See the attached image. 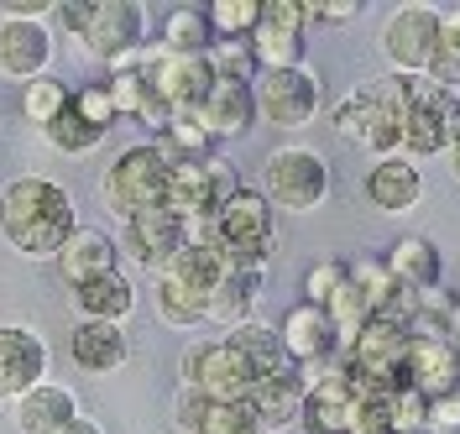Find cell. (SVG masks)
<instances>
[{"instance_id": "cell-20", "label": "cell", "mask_w": 460, "mask_h": 434, "mask_svg": "<svg viewBox=\"0 0 460 434\" xmlns=\"http://www.w3.org/2000/svg\"><path fill=\"white\" fill-rule=\"evenodd\" d=\"M183 235H189V220H178L168 204H157V209H142L137 220H126V252L142 267L163 272L172 261V252L183 246Z\"/></svg>"}, {"instance_id": "cell-2", "label": "cell", "mask_w": 460, "mask_h": 434, "mask_svg": "<svg viewBox=\"0 0 460 434\" xmlns=\"http://www.w3.org/2000/svg\"><path fill=\"white\" fill-rule=\"evenodd\" d=\"M413 89H419V79H402V74H382V79H367V84L350 89L341 105L330 111V126L341 131L345 142L367 146L372 157H398L402 111H408Z\"/></svg>"}, {"instance_id": "cell-38", "label": "cell", "mask_w": 460, "mask_h": 434, "mask_svg": "<svg viewBox=\"0 0 460 434\" xmlns=\"http://www.w3.org/2000/svg\"><path fill=\"white\" fill-rule=\"evenodd\" d=\"M199 434H267V430H261V419L246 403H209Z\"/></svg>"}, {"instance_id": "cell-25", "label": "cell", "mask_w": 460, "mask_h": 434, "mask_svg": "<svg viewBox=\"0 0 460 434\" xmlns=\"http://www.w3.org/2000/svg\"><path fill=\"white\" fill-rule=\"evenodd\" d=\"M53 261H58V272H63V283H68V288H79V283H94V278L115 272V241L105 231L79 226V231L63 241V252H58Z\"/></svg>"}, {"instance_id": "cell-39", "label": "cell", "mask_w": 460, "mask_h": 434, "mask_svg": "<svg viewBox=\"0 0 460 434\" xmlns=\"http://www.w3.org/2000/svg\"><path fill=\"white\" fill-rule=\"evenodd\" d=\"M345 272H350V261H341V257H324V261H314V267L304 272V304H314V309H324V304L335 298V288L345 283Z\"/></svg>"}, {"instance_id": "cell-8", "label": "cell", "mask_w": 460, "mask_h": 434, "mask_svg": "<svg viewBox=\"0 0 460 434\" xmlns=\"http://www.w3.org/2000/svg\"><path fill=\"white\" fill-rule=\"evenodd\" d=\"M230 194H241L235 168H230L226 157H209V163H178V168H168L163 204L178 220H215Z\"/></svg>"}, {"instance_id": "cell-16", "label": "cell", "mask_w": 460, "mask_h": 434, "mask_svg": "<svg viewBox=\"0 0 460 434\" xmlns=\"http://www.w3.org/2000/svg\"><path fill=\"white\" fill-rule=\"evenodd\" d=\"M460 356L445 335H408V356H402V382L424 398H445L456 393Z\"/></svg>"}, {"instance_id": "cell-44", "label": "cell", "mask_w": 460, "mask_h": 434, "mask_svg": "<svg viewBox=\"0 0 460 434\" xmlns=\"http://www.w3.org/2000/svg\"><path fill=\"white\" fill-rule=\"evenodd\" d=\"M304 16H309V22H324V27L356 22V16H361V0H319V5H304Z\"/></svg>"}, {"instance_id": "cell-45", "label": "cell", "mask_w": 460, "mask_h": 434, "mask_svg": "<svg viewBox=\"0 0 460 434\" xmlns=\"http://www.w3.org/2000/svg\"><path fill=\"white\" fill-rule=\"evenodd\" d=\"M53 0H0V22H48Z\"/></svg>"}, {"instance_id": "cell-35", "label": "cell", "mask_w": 460, "mask_h": 434, "mask_svg": "<svg viewBox=\"0 0 460 434\" xmlns=\"http://www.w3.org/2000/svg\"><path fill=\"white\" fill-rule=\"evenodd\" d=\"M68 100H74V89L63 84V79H53V74H42V79H31V84L22 89V116L48 131V126L68 111Z\"/></svg>"}, {"instance_id": "cell-29", "label": "cell", "mask_w": 460, "mask_h": 434, "mask_svg": "<svg viewBox=\"0 0 460 434\" xmlns=\"http://www.w3.org/2000/svg\"><path fill=\"white\" fill-rule=\"evenodd\" d=\"M226 341L241 356H246V367L257 376H272L288 367L283 356V341H278V324H261V319H246V324H235V330H226Z\"/></svg>"}, {"instance_id": "cell-28", "label": "cell", "mask_w": 460, "mask_h": 434, "mask_svg": "<svg viewBox=\"0 0 460 434\" xmlns=\"http://www.w3.org/2000/svg\"><path fill=\"white\" fill-rule=\"evenodd\" d=\"M257 298H261V272H252V267H226V278L209 293V319L226 324V330H235V324L252 319Z\"/></svg>"}, {"instance_id": "cell-11", "label": "cell", "mask_w": 460, "mask_h": 434, "mask_svg": "<svg viewBox=\"0 0 460 434\" xmlns=\"http://www.w3.org/2000/svg\"><path fill=\"white\" fill-rule=\"evenodd\" d=\"M257 116L278 131H304L309 120L319 116L324 105V89H319V74L304 63V68H283V74H257Z\"/></svg>"}, {"instance_id": "cell-9", "label": "cell", "mask_w": 460, "mask_h": 434, "mask_svg": "<svg viewBox=\"0 0 460 434\" xmlns=\"http://www.w3.org/2000/svg\"><path fill=\"white\" fill-rule=\"evenodd\" d=\"M460 131V94L450 89H434L429 79H419L413 89V100H408V111H402V142L398 152L402 157H434V152H445V146L456 142Z\"/></svg>"}, {"instance_id": "cell-1", "label": "cell", "mask_w": 460, "mask_h": 434, "mask_svg": "<svg viewBox=\"0 0 460 434\" xmlns=\"http://www.w3.org/2000/svg\"><path fill=\"white\" fill-rule=\"evenodd\" d=\"M79 231L74 220V194L53 183V178H11L0 189V235L16 257L53 261L63 252V241Z\"/></svg>"}, {"instance_id": "cell-37", "label": "cell", "mask_w": 460, "mask_h": 434, "mask_svg": "<svg viewBox=\"0 0 460 434\" xmlns=\"http://www.w3.org/2000/svg\"><path fill=\"white\" fill-rule=\"evenodd\" d=\"M209 68L215 79H241V84H257V58H252V42H209Z\"/></svg>"}, {"instance_id": "cell-48", "label": "cell", "mask_w": 460, "mask_h": 434, "mask_svg": "<svg viewBox=\"0 0 460 434\" xmlns=\"http://www.w3.org/2000/svg\"><path fill=\"white\" fill-rule=\"evenodd\" d=\"M58 434H105V430H100V424H94V419H84V413H79V419H74V424H68V430H58Z\"/></svg>"}, {"instance_id": "cell-30", "label": "cell", "mask_w": 460, "mask_h": 434, "mask_svg": "<svg viewBox=\"0 0 460 434\" xmlns=\"http://www.w3.org/2000/svg\"><path fill=\"white\" fill-rule=\"evenodd\" d=\"M152 278H157L152 298H157V319H163V324H172V330H194V324L209 319V298H204V293H194L189 283H178V278H168V272H152Z\"/></svg>"}, {"instance_id": "cell-13", "label": "cell", "mask_w": 460, "mask_h": 434, "mask_svg": "<svg viewBox=\"0 0 460 434\" xmlns=\"http://www.w3.org/2000/svg\"><path fill=\"white\" fill-rule=\"evenodd\" d=\"M142 79L172 105V116H194L204 105V94H209V84H215V68H209L204 53L178 58V53H163V42H146Z\"/></svg>"}, {"instance_id": "cell-26", "label": "cell", "mask_w": 460, "mask_h": 434, "mask_svg": "<svg viewBox=\"0 0 460 434\" xmlns=\"http://www.w3.org/2000/svg\"><path fill=\"white\" fill-rule=\"evenodd\" d=\"M382 261H387V272H393V283L402 293H434L439 288V272H445V261H439L429 235H402V241H393V252Z\"/></svg>"}, {"instance_id": "cell-23", "label": "cell", "mask_w": 460, "mask_h": 434, "mask_svg": "<svg viewBox=\"0 0 460 434\" xmlns=\"http://www.w3.org/2000/svg\"><path fill=\"white\" fill-rule=\"evenodd\" d=\"M74 367L89 376H111L126 367V356H131V341H126V330L120 324H100V319H79L74 324Z\"/></svg>"}, {"instance_id": "cell-18", "label": "cell", "mask_w": 460, "mask_h": 434, "mask_svg": "<svg viewBox=\"0 0 460 434\" xmlns=\"http://www.w3.org/2000/svg\"><path fill=\"white\" fill-rule=\"evenodd\" d=\"M278 341H283L288 367H298V372L330 361V356H341L335 350V330H330L324 309H314V304H293L283 314V324H278Z\"/></svg>"}, {"instance_id": "cell-12", "label": "cell", "mask_w": 460, "mask_h": 434, "mask_svg": "<svg viewBox=\"0 0 460 434\" xmlns=\"http://www.w3.org/2000/svg\"><path fill=\"white\" fill-rule=\"evenodd\" d=\"M402 356H408V324L393 314H372L367 330L350 341L345 350V367L361 382H376V387H398L402 382Z\"/></svg>"}, {"instance_id": "cell-27", "label": "cell", "mask_w": 460, "mask_h": 434, "mask_svg": "<svg viewBox=\"0 0 460 434\" xmlns=\"http://www.w3.org/2000/svg\"><path fill=\"white\" fill-rule=\"evenodd\" d=\"M74 309L84 319H100V324H120V319L137 309V288H131L126 272H105V278L74 288Z\"/></svg>"}, {"instance_id": "cell-31", "label": "cell", "mask_w": 460, "mask_h": 434, "mask_svg": "<svg viewBox=\"0 0 460 434\" xmlns=\"http://www.w3.org/2000/svg\"><path fill=\"white\" fill-rule=\"evenodd\" d=\"M157 152H163V163L178 168V163H209L215 157V142H209V131L199 126V116H172L163 131H157Z\"/></svg>"}, {"instance_id": "cell-40", "label": "cell", "mask_w": 460, "mask_h": 434, "mask_svg": "<svg viewBox=\"0 0 460 434\" xmlns=\"http://www.w3.org/2000/svg\"><path fill=\"white\" fill-rule=\"evenodd\" d=\"M68 111L74 116H84L89 126H100V131H111L115 120V100H111V84H79L74 89V100H68Z\"/></svg>"}, {"instance_id": "cell-7", "label": "cell", "mask_w": 460, "mask_h": 434, "mask_svg": "<svg viewBox=\"0 0 460 434\" xmlns=\"http://www.w3.org/2000/svg\"><path fill=\"white\" fill-rule=\"evenodd\" d=\"M183 387H194L204 403H246L257 387V372L220 335V341H199L183 350Z\"/></svg>"}, {"instance_id": "cell-10", "label": "cell", "mask_w": 460, "mask_h": 434, "mask_svg": "<svg viewBox=\"0 0 460 434\" xmlns=\"http://www.w3.org/2000/svg\"><path fill=\"white\" fill-rule=\"evenodd\" d=\"M304 37H309L304 0H261L257 31L246 37V42H252V58H257V74L304 68V48H309Z\"/></svg>"}, {"instance_id": "cell-32", "label": "cell", "mask_w": 460, "mask_h": 434, "mask_svg": "<svg viewBox=\"0 0 460 434\" xmlns=\"http://www.w3.org/2000/svg\"><path fill=\"white\" fill-rule=\"evenodd\" d=\"M209 42H215V31H209L199 5H172L163 22V53L194 58V53H209Z\"/></svg>"}, {"instance_id": "cell-14", "label": "cell", "mask_w": 460, "mask_h": 434, "mask_svg": "<svg viewBox=\"0 0 460 434\" xmlns=\"http://www.w3.org/2000/svg\"><path fill=\"white\" fill-rule=\"evenodd\" d=\"M79 42H84L100 63L146 48V5L142 0H94V5H89V27H84Z\"/></svg>"}, {"instance_id": "cell-42", "label": "cell", "mask_w": 460, "mask_h": 434, "mask_svg": "<svg viewBox=\"0 0 460 434\" xmlns=\"http://www.w3.org/2000/svg\"><path fill=\"white\" fill-rule=\"evenodd\" d=\"M424 434H460V387L456 393H445V398H429Z\"/></svg>"}, {"instance_id": "cell-22", "label": "cell", "mask_w": 460, "mask_h": 434, "mask_svg": "<svg viewBox=\"0 0 460 434\" xmlns=\"http://www.w3.org/2000/svg\"><path fill=\"white\" fill-rule=\"evenodd\" d=\"M304 398H309V387H304L298 367H283V372H272V376H257L246 408L261 419V430L272 434V430H288V424L304 419Z\"/></svg>"}, {"instance_id": "cell-6", "label": "cell", "mask_w": 460, "mask_h": 434, "mask_svg": "<svg viewBox=\"0 0 460 434\" xmlns=\"http://www.w3.org/2000/svg\"><path fill=\"white\" fill-rule=\"evenodd\" d=\"M439 22H445V11L429 5V0L398 5V11L382 22V58H387V74L424 79V74H429V58H434V42H439Z\"/></svg>"}, {"instance_id": "cell-34", "label": "cell", "mask_w": 460, "mask_h": 434, "mask_svg": "<svg viewBox=\"0 0 460 434\" xmlns=\"http://www.w3.org/2000/svg\"><path fill=\"white\" fill-rule=\"evenodd\" d=\"M257 16H261V0H215V5H204V22L215 31V42H246L257 31Z\"/></svg>"}, {"instance_id": "cell-43", "label": "cell", "mask_w": 460, "mask_h": 434, "mask_svg": "<svg viewBox=\"0 0 460 434\" xmlns=\"http://www.w3.org/2000/svg\"><path fill=\"white\" fill-rule=\"evenodd\" d=\"M204 408H209V403H204L194 387H178V398H172V419H178V430H183V434H199Z\"/></svg>"}, {"instance_id": "cell-50", "label": "cell", "mask_w": 460, "mask_h": 434, "mask_svg": "<svg viewBox=\"0 0 460 434\" xmlns=\"http://www.w3.org/2000/svg\"><path fill=\"white\" fill-rule=\"evenodd\" d=\"M456 387H460V372H456Z\"/></svg>"}, {"instance_id": "cell-5", "label": "cell", "mask_w": 460, "mask_h": 434, "mask_svg": "<svg viewBox=\"0 0 460 434\" xmlns=\"http://www.w3.org/2000/svg\"><path fill=\"white\" fill-rule=\"evenodd\" d=\"M261 199L288 215H309L330 199V163L314 146H278L261 168Z\"/></svg>"}, {"instance_id": "cell-21", "label": "cell", "mask_w": 460, "mask_h": 434, "mask_svg": "<svg viewBox=\"0 0 460 434\" xmlns=\"http://www.w3.org/2000/svg\"><path fill=\"white\" fill-rule=\"evenodd\" d=\"M367 199H372V209H382V215H408L413 204L424 199V168L413 163V157H376L372 168H367Z\"/></svg>"}, {"instance_id": "cell-33", "label": "cell", "mask_w": 460, "mask_h": 434, "mask_svg": "<svg viewBox=\"0 0 460 434\" xmlns=\"http://www.w3.org/2000/svg\"><path fill=\"white\" fill-rule=\"evenodd\" d=\"M424 79L434 89L460 94V5L445 11V22H439V42H434V58H429V74Z\"/></svg>"}, {"instance_id": "cell-3", "label": "cell", "mask_w": 460, "mask_h": 434, "mask_svg": "<svg viewBox=\"0 0 460 434\" xmlns=\"http://www.w3.org/2000/svg\"><path fill=\"white\" fill-rule=\"evenodd\" d=\"M215 235H220V252H226L230 267L267 272V261L278 252V209L261 199L257 189H241V194H230L220 204Z\"/></svg>"}, {"instance_id": "cell-47", "label": "cell", "mask_w": 460, "mask_h": 434, "mask_svg": "<svg viewBox=\"0 0 460 434\" xmlns=\"http://www.w3.org/2000/svg\"><path fill=\"white\" fill-rule=\"evenodd\" d=\"M445 341H450L456 356H460V298H450V309H445Z\"/></svg>"}, {"instance_id": "cell-19", "label": "cell", "mask_w": 460, "mask_h": 434, "mask_svg": "<svg viewBox=\"0 0 460 434\" xmlns=\"http://www.w3.org/2000/svg\"><path fill=\"white\" fill-rule=\"evenodd\" d=\"M53 63V31L48 22H0V74L5 79H42Z\"/></svg>"}, {"instance_id": "cell-46", "label": "cell", "mask_w": 460, "mask_h": 434, "mask_svg": "<svg viewBox=\"0 0 460 434\" xmlns=\"http://www.w3.org/2000/svg\"><path fill=\"white\" fill-rule=\"evenodd\" d=\"M89 5H94V0H58L53 11H58V22L74 31V37H84V27H89Z\"/></svg>"}, {"instance_id": "cell-41", "label": "cell", "mask_w": 460, "mask_h": 434, "mask_svg": "<svg viewBox=\"0 0 460 434\" xmlns=\"http://www.w3.org/2000/svg\"><path fill=\"white\" fill-rule=\"evenodd\" d=\"M424 413H429V398L398 382L393 387V434H424Z\"/></svg>"}, {"instance_id": "cell-36", "label": "cell", "mask_w": 460, "mask_h": 434, "mask_svg": "<svg viewBox=\"0 0 460 434\" xmlns=\"http://www.w3.org/2000/svg\"><path fill=\"white\" fill-rule=\"evenodd\" d=\"M42 137H48L58 152H68V157H89L94 146L105 142V131H100V126H89L84 116H74V111H63V116H58Z\"/></svg>"}, {"instance_id": "cell-24", "label": "cell", "mask_w": 460, "mask_h": 434, "mask_svg": "<svg viewBox=\"0 0 460 434\" xmlns=\"http://www.w3.org/2000/svg\"><path fill=\"white\" fill-rule=\"evenodd\" d=\"M11 419H16V434H58L79 419V398L58 382H37L31 393L16 398Z\"/></svg>"}, {"instance_id": "cell-15", "label": "cell", "mask_w": 460, "mask_h": 434, "mask_svg": "<svg viewBox=\"0 0 460 434\" xmlns=\"http://www.w3.org/2000/svg\"><path fill=\"white\" fill-rule=\"evenodd\" d=\"M48 376V341L31 324H0V398H22Z\"/></svg>"}, {"instance_id": "cell-49", "label": "cell", "mask_w": 460, "mask_h": 434, "mask_svg": "<svg viewBox=\"0 0 460 434\" xmlns=\"http://www.w3.org/2000/svg\"><path fill=\"white\" fill-rule=\"evenodd\" d=\"M445 157H450V173H456V178H460V131H456V142L445 146Z\"/></svg>"}, {"instance_id": "cell-17", "label": "cell", "mask_w": 460, "mask_h": 434, "mask_svg": "<svg viewBox=\"0 0 460 434\" xmlns=\"http://www.w3.org/2000/svg\"><path fill=\"white\" fill-rule=\"evenodd\" d=\"M194 116H199V126L209 131V142L246 137V131L257 126V94H252V84H241V79H215Z\"/></svg>"}, {"instance_id": "cell-4", "label": "cell", "mask_w": 460, "mask_h": 434, "mask_svg": "<svg viewBox=\"0 0 460 434\" xmlns=\"http://www.w3.org/2000/svg\"><path fill=\"white\" fill-rule=\"evenodd\" d=\"M163 194H168V163H163V152L152 142L126 146L111 168H105V178H100V199H105V209H111L120 226L137 220L142 209H157Z\"/></svg>"}]
</instances>
